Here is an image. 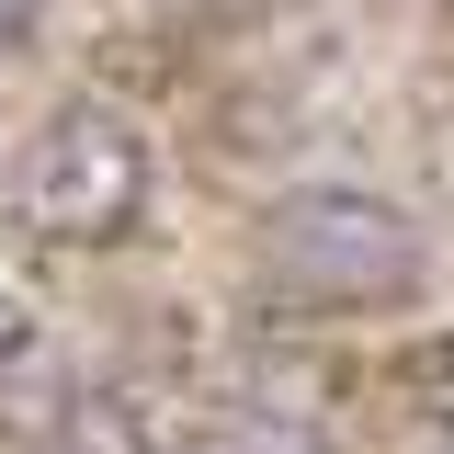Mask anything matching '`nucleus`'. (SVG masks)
Here are the masks:
<instances>
[{"label":"nucleus","mask_w":454,"mask_h":454,"mask_svg":"<svg viewBox=\"0 0 454 454\" xmlns=\"http://www.w3.org/2000/svg\"><path fill=\"white\" fill-rule=\"evenodd\" d=\"M262 295L307 307V318H375L409 307L432 284V239L409 227V205L364 193V182H295L262 205Z\"/></svg>","instance_id":"obj_1"},{"label":"nucleus","mask_w":454,"mask_h":454,"mask_svg":"<svg viewBox=\"0 0 454 454\" xmlns=\"http://www.w3.org/2000/svg\"><path fill=\"white\" fill-rule=\"evenodd\" d=\"M148 193H160V148H148V125L125 103L80 91V103L46 114L35 160H23V227L35 239H57V250H114V239L148 227Z\"/></svg>","instance_id":"obj_2"},{"label":"nucleus","mask_w":454,"mask_h":454,"mask_svg":"<svg viewBox=\"0 0 454 454\" xmlns=\"http://www.w3.org/2000/svg\"><path fill=\"white\" fill-rule=\"evenodd\" d=\"M35 454H170L160 443V397L114 387V375H68L35 409Z\"/></svg>","instance_id":"obj_3"},{"label":"nucleus","mask_w":454,"mask_h":454,"mask_svg":"<svg viewBox=\"0 0 454 454\" xmlns=\"http://www.w3.org/2000/svg\"><path fill=\"white\" fill-rule=\"evenodd\" d=\"M35 364V318H23V295H0V387Z\"/></svg>","instance_id":"obj_4"},{"label":"nucleus","mask_w":454,"mask_h":454,"mask_svg":"<svg viewBox=\"0 0 454 454\" xmlns=\"http://www.w3.org/2000/svg\"><path fill=\"white\" fill-rule=\"evenodd\" d=\"M35 12H46V0H0V57L23 46V35H35Z\"/></svg>","instance_id":"obj_5"},{"label":"nucleus","mask_w":454,"mask_h":454,"mask_svg":"<svg viewBox=\"0 0 454 454\" xmlns=\"http://www.w3.org/2000/svg\"><path fill=\"white\" fill-rule=\"evenodd\" d=\"M170 23H216V12H239V0H160Z\"/></svg>","instance_id":"obj_6"},{"label":"nucleus","mask_w":454,"mask_h":454,"mask_svg":"<svg viewBox=\"0 0 454 454\" xmlns=\"http://www.w3.org/2000/svg\"><path fill=\"white\" fill-rule=\"evenodd\" d=\"M216 454H227V443H216Z\"/></svg>","instance_id":"obj_7"}]
</instances>
